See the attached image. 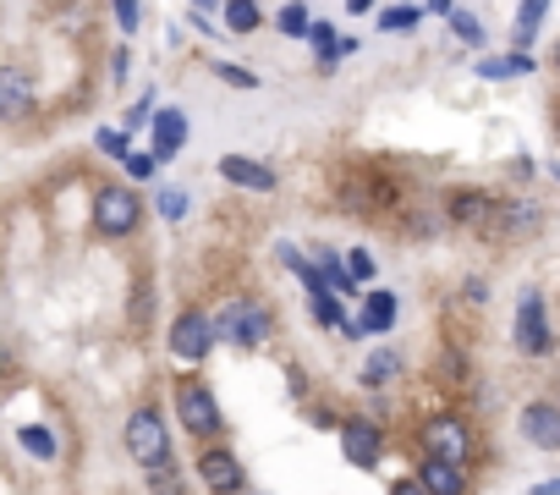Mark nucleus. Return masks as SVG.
I'll list each match as a JSON object with an SVG mask.
<instances>
[{
    "mask_svg": "<svg viewBox=\"0 0 560 495\" xmlns=\"http://www.w3.org/2000/svg\"><path fill=\"white\" fill-rule=\"evenodd\" d=\"M127 451H132V462H143L149 473L171 462V435H165V418H160L154 407H138V413L127 418Z\"/></svg>",
    "mask_w": 560,
    "mask_h": 495,
    "instance_id": "f257e3e1",
    "label": "nucleus"
},
{
    "mask_svg": "<svg viewBox=\"0 0 560 495\" xmlns=\"http://www.w3.org/2000/svg\"><path fill=\"white\" fill-rule=\"evenodd\" d=\"M138 215H143V204H138L127 187H100V193H94V226H100L105 237H127V231L138 226Z\"/></svg>",
    "mask_w": 560,
    "mask_h": 495,
    "instance_id": "f03ea898",
    "label": "nucleus"
},
{
    "mask_svg": "<svg viewBox=\"0 0 560 495\" xmlns=\"http://www.w3.org/2000/svg\"><path fill=\"white\" fill-rule=\"evenodd\" d=\"M214 336L220 342H236V347H258L269 336V314L253 309V303H231L220 320H214Z\"/></svg>",
    "mask_w": 560,
    "mask_h": 495,
    "instance_id": "7ed1b4c3",
    "label": "nucleus"
},
{
    "mask_svg": "<svg viewBox=\"0 0 560 495\" xmlns=\"http://www.w3.org/2000/svg\"><path fill=\"white\" fill-rule=\"evenodd\" d=\"M176 413H182V424H187L192 435H214V429H220V407H214V391H209V385H198V380L176 385Z\"/></svg>",
    "mask_w": 560,
    "mask_h": 495,
    "instance_id": "20e7f679",
    "label": "nucleus"
},
{
    "mask_svg": "<svg viewBox=\"0 0 560 495\" xmlns=\"http://www.w3.org/2000/svg\"><path fill=\"white\" fill-rule=\"evenodd\" d=\"M423 440H429V457H434V462H456V468H462V462H467V451H472L467 424H462V418H451V413H445V418H434V424L423 429Z\"/></svg>",
    "mask_w": 560,
    "mask_h": 495,
    "instance_id": "39448f33",
    "label": "nucleus"
},
{
    "mask_svg": "<svg viewBox=\"0 0 560 495\" xmlns=\"http://www.w3.org/2000/svg\"><path fill=\"white\" fill-rule=\"evenodd\" d=\"M516 347L527 358H544L549 353V320H544V298L538 292H527L522 309H516Z\"/></svg>",
    "mask_w": 560,
    "mask_h": 495,
    "instance_id": "423d86ee",
    "label": "nucleus"
},
{
    "mask_svg": "<svg viewBox=\"0 0 560 495\" xmlns=\"http://www.w3.org/2000/svg\"><path fill=\"white\" fill-rule=\"evenodd\" d=\"M214 342H220V336H214V320H203V314H182V320L171 325V353L187 358V364H198Z\"/></svg>",
    "mask_w": 560,
    "mask_h": 495,
    "instance_id": "0eeeda50",
    "label": "nucleus"
},
{
    "mask_svg": "<svg viewBox=\"0 0 560 495\" xmlns=\"http://www.w3.org/2000/svg\"><path fill=\"white\" fill-rule=\"evenodd\" d=\"M489 242H516V237H533L538 231V209H522V204H494V215L478 226Z\"/></svg>",
    "mask_w": 560,
    "mask_h": 495,
    "instance_id": "6e6552de",
    "label": "nucleus"
},
{
    "mask_svg": "<svg viewBox=\"0 0 560 495\" xmlns=\"http://www.w3.org/2000/svg\"><path fill=\"white\" fill-rule=\"evenodd\" d=\"M198 479H203L214 495H236V490H242V468H236V457L220 451V446H209V451L198 457Z\"/></svg>",
    "mask_w": 560,
    "mask_h": 495,
    "instance_id": "1a4fd4ad",
    "label": "nucleus"
},
{
    "mask_svg": "<svg viewBox=\"0 0 560 495\" xmlns=\"http://www.w3.org/2000/svg\"><path fill=\"white\" fill-rule=\"evenodd\" d=\"M522 435H527L533 446H544V451H560V407H555V402L522 407Z\"/></svg>",
    "mask_w": 560,
    "mask_h": 495,
    "instance_id": "9d476101",
    "label": "nucleus"
},
{
    "mask_svg": "<svg viewBox=\"0 0 560 495\" xmlns=\"http://www.w3.org/2000/svg\"><path fill=\"white\" fill-rule=\"evenodd\" d=\"M341 451H347V462L374 468V462H380V429H374L369 418H347V429H341Z\"/></svg>",
    "mask_w": 560,
    "mask_h": 495,
    "instance_id": "9b49d317",
    "label": "nucleus"
},
{
    "mask_svg": "<svg viewBox=\"0 0 560 495\" xmlns=\"http://www.w3.org/2000/svg\"><path fill=\"white\" fill-rule=\"evenodd\" d=\"M34 111V83L23 72H0V122H18Z\"/></svg>",
    "mask_w": 560,
    "mask_h": 495,
    "instance_id": "f8f14e48",
    "label": "nucleus"
},
{
    "mask_svg": "<svg viewBox=\"0 0 560 495\" xmlns=\"http://www.w3.org/2000/svg\"><path fill=\"white\" fill-rule=\"evenodd\" d=\"M220 176H225V182H236V187H258V193H269V187H275V171H269V165H258V160H242V154H225V160H220Z\"/></svg>",
    "mask_w": 560,
    "mask_h": 495,
    "instance_id": "ddd939ff",
    "label": "nucleus"
},
{
    "mask_svg": "<svg viewBox=\"0 0 560 495\" xmlns=\"http://www.w3.org/2000/svg\"><path fill=\"white\" fill-rule=\"evenodd\" d=\"M418 484H423L429 495H462V490H467V473H462L456 462H434V457H429L423 473H418Z\"/></svg>",
    "mask_w": 560,
    "mask_h": 495,
    "instance_id": "4468645a",
    "label": "nucleus"
},
{
    "mask_svg": "<svg viewBox=\"0 0 560 495\" xmlns=\"http://www.w3.org/2000/svg\"><path fill=\"white\" fill-rule=\"evenodd\" d=\"M451 215H456L462 226H483V220L494 215V198H489V193H472V187H456V193H451Z\"/></svg>",
    "mask_w": 560,
    "mask_h": 495,
    "instance_id": "2eb2a0df",
    "label": "nucleus"
},
{
    "mask_svg": "<svg viewBox=\"0 0 560 495\" xmlns=\"http://www.w3.org/2000/svg\"><path fill=\"white\" fill-rule=\"evenodd\" d=\"M187 143V116L182 111H160L154 116V154H176Z\"/></svg>",
    "mask_w": 560,
    "mask_h": 495,
    "instance_id": "dca6fc26",
    "label": "nucleus"
},
{
    "mask_svg": "<svg viewBox=\"0 0 560 495\" xmlns=\"http://www.w3.org/2000/svg\"><path fill=\"white\" fill-rule=\"evenodd\" d=\"M396 314H401L396 292H369V309H363V331H390V325H396Z\"/></svg>",
    "mask_w": 560,
    "mask_h": 495,
    "instance_id": "f3484780",
    "label": "nucleus"
},
{
    "mask_svg": "<svg viewBox=\"0 0 560 495\" xmlns=\"http://www.w3.org/2000/svg\"><path fill=\"white\" fill-rule=\"evenodd\" d=\"M396 369H401V358H396L390 347H374V358L363 364V380H369V385H385V380H396Z\"/></svg>",
    "mask_w": 560,
    "mask_h": 495,
    "instance_id": "a211bd4d",
    "label": "nucleus"
},
{
    "mask_svg": "<svg viewBox=\"0 0 560 495\" xmlns=\"http://www.w3.org/2000/svg\"><path fill=\"white\" fill-rule=\"evenodd\" d=\"M478 72H483V78H516V72H533V61H527V50H522V56H494V61H478Z\"/></svg>",
    "mask_w": 560,
    "mask_h": 495,
    "instance_id": "6ab92c4d",
    "label": "nucleus"
},
{
    "mask_svg": "<svg viewBox=\"0 0 560 495\" xmlns=\"http://www.w3.org/2000/svg\"><path fill=\"white\" fill-rule=\"evenodd\" d=\"M23 451H34L39 462H50V457H56V435H50L45 424H28V429H23Z\"/></svg>",
    "mask_w": 560,
    "mask_h": 495,
    "instance_id": "aec40b11",
    "label": "nucleus"
},
{
    "mask_svg": "<svg viewBox=\"0 0 560 495\" xmlns=\"http://www.w3.org/2000/svg\"><path fill=\"white\" fill-rule=\"evenodd\" d=\"M308 39H314V50H325V56H341V50L352 56V50H358V39H341V34H330V28H314Z\"/></svg>",
    "mask_w": 560,
    "mask_h": 495,
    "instance_id": "412c9836",
    "label": "nucleus"
},
{
    "mask_svg": "<svg viewBox=\"0 0 560 495\" xmlns=\"http://www.w3.org/2000/svg\"><path fill=\"white\" fill-rule=\"evenodd\" d=\"M314 314H319V325H347V314H341V303H336V292H314Z\"/></svg>",
    "mask_w": 560,
    "mask_h": 495,
    "instance_id": "4be33fe9",
    "label": "nucleus"
},
{
    "mask_svg": "<svg viewBox=\"0 0 560 495\" xmlns=\"http://www.w3.org/2000/svg\"><path fill=\"white\" fill-rule=\"evenodd\" d=\"M225 23H231L236 34H253V28H258V7H247V0H236V7H225Z\"/></svg>",
    "mask_w": 560,
    "mask_h": 495,
    "instance_id": "5701e85b",
    "label": "nucleus"
},
{
    "mask_svg": "<svg viewBox=\"0 0 560 495\" xmlns=\"http://www.w3.org/2000/svg\"><path fill=\"white\" fill-rule=\"evenodd\" d=\"M275 23L287 28L292 39H298V34H314V23H308V12H303V7H280V18H275Z\"/></svg>",
    "mask_w": 560,
    "mask_h": 495,
    "instance_id": "b1692460",
    "label": "nucleus"
},
{
    "mask_svg": "<svg viewBox=\"0 0 560 495\" xmlns=\"http://www.w3.org/2000/svg\"><path fill=\"white\" fill-rule=\"evenodd\" d=\"M160 215H165V220H182V215H187V193H182V187H165V193H160Z\"/></svg>",
    "mask_w": 560,
    "mask_h": 495,
    "instance_id": "393cba45",
    "label": "nucleus"
},
{
    "mask_svg": "<svg viewBox=\"0 0 560 495\" xmlns=\"http://www.w3.org/2000/svg\"><path fill=\"white\" fill-rule=\"evenodd\" d=\"M347 260H352V265H347V276H352V281H369V276H374V254H369V248H352Z\"/></svg>",
    "mask_w": 560,
    "mask_h": 495,
    "instance_id": "a878e982",
    "label": "nucleus"
},
{
    "mask_svg": "<svg viewBox=\"0 0 560 495\" xmlns=\"http://www.w3.org/2000/svg\"><path fill=\"white\" fill-rule=\"evenodd\" d=\"M538 23H544V7H538V0H533V7H522V12H516V39L527 45V34H533Z\"/></svg>",
    "mask_w": 560,
    "mask_h": 495,
    "instance_id": "bb28decb",
    "label": "nucleus"
},
{
    "mask_svg": "<svg viewBox=\"0 0 560 495\" xmlns=\"http://www.w3.org/2000/svg\"><path fill=\"white\" fill-rule=\"evenodd\" d=\"M418 18H423L418 7H390V12H380V23H385V28H412Z\"/></svg>",
    "mask_w": 560,
    "mask_h": 495,
    "instance_id": "cd10ccee",
    "label": "nucleus"
},
{
    "mask_svg": "<svg viewBox=\"0 0 560 495\" xmlns=\"http://www.w3.org/2000/svg\"><path fill=\"white\" fill-rule=\"evenodd\" d=\"M451 23H456V34H462L467 45H483V28H478V23H472L467 12H451Z\"/></svg>",
    "mask_w": 560,
    "mask_h": 495,
    "instance_id": "c85d7f7f",
    "label": "nucleus"
},
{
    "mask_svg": "<svg viewBox=\"0 0 560 495\" xmlns=\"http://www.w3.org/2000/svg\"><path fill=\"white\" fill-rule=\"evenodd\" d=\"M220 78H225L231 89H258V78H253V72H242V67H220Z\"/></svg>",
    "mask_w": 560,
    "mask_h": 495,
    "instance_id": "c756f323",
    "label": "nucleus"
},
{
    "mask_svg": "<svg viewBox=\"0 0 560 495\" xmlns=\"http://www.w3.org/2000/svg\"><path fill=\"white\" fill-rule=\"evenodd\" d=\"M100 149H105V154H121V160H127V133H116V127H110V133H100Z\"/></svg>",
    "mask_w": 560,
    "mask_h": 495,
    "instance_id": "7c9ffc66",
    "label": "nucleus"
},
{
    "mask_svg": "<svg viewBox=\"0 0 560 495\" xmlns=\"http://www.w3.org/2000/svg\"><path fill=\"white\" fill-rule=\"evenodd\" d=\"M127 176H138V182L154 176V160H149V154H127Z\"/></svg>",
    "mask_w": 560,
    "mask_h": 495,
    "instance_id": "2f4dec72",
    "label": "nucleus"
},
{
    "mask_svg": "<svg viewBox=\"0 0 560 495\" xmlns=\"http://www.w3.org/2000/svg\"><path fill=\"white\" fill-rule=\"evenodd\" d=\"M154 490H160V495H176V468H171V462L154 468Z\"/></svg>",
    "mask_w": 560,
    "mask_h": 495,
    "instance_id": "473e14b6",
    "label": "nucleus"
},
{
    "mask_svg": "<svg viewBox=\"0 0 560 495\" xmlns=\"http://www.w3.org/2000/svg\"><path fill=\"white\" fill-rule=\"evenodd\" d=\"M116 23L132 34V28H138V7H127V0H121V7H116Z\"/></svg>",
    "mask_w": 560,
    "mask_h": 495,
    "instance_id": "72a5a7b5",
    "label": "nucleus"
},
{
    "mask_svg": "<svg viewBox=\"0 0 560 495\" xmlns=\"http://www.w3.org/2000/svg\"><path fill=\"white\" fill-rule=\"evenodd\" d=\"M390 495H429V490H423L418 479H396V484H390Z\"/></svg>",
    "mask_w": 560,
    "mask_h": 495,
    "instance_id": "f704fd0d",
    "label": "nucleus"
},
{
    "mask_svg": "<svg viewBox=\"0 0 560 495\" xmlns=\"http://www.w3.org/2000/svg\"><path fill=\"white\" fill-rule=\"evenodd\" d=\"M538 495H560V479H549V484H538Z\"/></svg>",
    "mask_w": 560,
    "mask_h": 495,
    "instance_id": "c9c22d12",
    "label": "nucleus"
},
{
    "mask_svg": "<svg viewBox=\"0 0 560 495\" xmlns=\"http://www.w3.org/2000/svg\"><path fill=\"white\" fill-rule=\"evenodd\" d=\"M555 67H560V45H555Z\"/></svg>",
    "mask_w": 560,
    "mask_h": 495,
    "instance_id": "e433bc0d",
    "label": "nucleus"
}]
</instances>
